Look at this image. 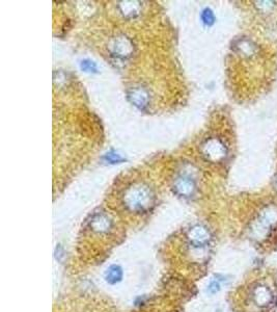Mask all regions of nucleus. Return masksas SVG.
<instances>
[{"label":"nucleus","instance_id":"1","mask_svg":"<svg viewBox=\"0 0 277 312\" xmlns=\"http://www.w3.org/2000/svg\"><path fill=\"white\" fill-rule=\"evenodd\" d=\"M124 203L132 212H146L154 203V193L144 184L133 185L126 191Z\"/></svg>","mask_w":277,"mask_h":312},{"label":"nucleus","instance_id":"2","mask_svg":"<svg viewBox=\"0 0 277 312\" xmlns=\"http://www.w3.org/2000/svg\"><path fill=\"white\" fill-rule=\"evenodd\" d=\"M195 189V180L189 173L183 171L175 177L173 182V191L177 192L179 196L184 198L191 197Z\"/></svg>","mask_w":277,"mask_h":312},{"label":"nucleus","instance_id":"3","mask_svg":"<svg viewBox=\"0 0 277 312\" xmlns=\"http://www.w3.org/2000/svg\"><path fill=\"white\" fill-rule=\"evenodd\" d=\"M109 48L114 57L127 58L133 52V43L127 37L121 36L112 40Z\"/></svg>","mask_w":277,"mask_h":312},{"label":"nucleus","instance_id":"4","mask_svg":"<svg viewBox=\"0 0 277 312\" xmlns=\"http://www.w3.org/2000/svg\"><path fill=\"white\" fill-rule=\"evenodd\" d=\"M201 146H203L201 147L203 155L206 156L207 159L217 162V160H220L225 156V147L219 141L209 140L206 141Z\"/></svg>","mask_w":277,"mask_h":312},{"label":"nucleus","instance_id":"5","mask_svg":"<svg viewBox=\"0 0 277 312\" xmlns=\"http://www.w3.org/2000/svg\"><path fill=\"white\" fill-rule=\"evenodd\" d=\"M188 238L190 241L196 247H203L209 241L210 234L209 231L201 226H196L189 232Z\"/></svg>","mask_w":277,"mask_h":312},{"label":"nucleus","instance_id":"6","mask_svg":"<svg viewBox=\"0 0 277 312\" xmlns=\"http://www.w3.org/2000/svg\"><path fill=\"white\" fill-rule=\"evenodd\" d=\"M272 293L270 289L263 285H258L254 291V299L256 304L259 307H265L269 305L272 301Z\"/></svg>","mask_w":277,"mask_h":312},{"label":"nucleus","instance_id":"7","mask_svg":"<svg viewBox=\"0 0 277 312\" xmlns=\"http://www.w3.org/2000/svg\"><path fill=\"white\" fill-rule=\"evenodd\" d=\"M129 97L134 105H136L141 109L149 105V93L144 89L136 88L132 90Z\"/></svg>","mask_w":277,"mask_h":312},{"label":"nucleus","instance_id":"8","mask_svg":"<svg viewBox=\"0 0 277 312\" xmlns=\"http://www.w3.org/2000/svg\"><path fill=\"white\" fill-rule=\"evenodd\" d=\"M90 225L92 227V230L99 232V233H104L107 232L111 227V222L109 218L104 216V215H97L94 218H92Z\"/></svg>","mask_w":277,"mask_h":312},{"label":"nucleus","instance_id":"9","mask_svg":"<svg viewBox=\"0 0 277 312\" xmlns=\"http://www.w3.org/2000/svg\"><path fill=\"white\" fill-rule=\"evenodd\" d=\"M123 275H124L123 268L120 265L113 264L106 269L104 277H105V280L109 284H116L122 281Z\"/></svg>","mask_w":277,"mask_h":312},{"label":"nucleus","instance_id":"10","mask_svg":"<svg viewBox=\"0 0 277 312\" xmlns=\"http://www.w3.org/2000/svg\"><path fill=\"white\" fill-rule=\"evenodd\" d=\"M201 19H203L206 25H212L215 22L214 14L211 10H210V8H206V10L203 11V14H201Z\"/></svg>","mask_w":277,"mask_h":312},{"label":"nucleus","instance_id":"11","mask_svg":"<svg viewBox=\"0 0 277 312\" xmlns=\"http://www.w3.org/2000/svg\"><path fill=\"white\" fill-rule=\"evenodd\" d=\"M219 290H220V284H219V282H217V281H212L208 286V291L211 294L217 293Z\"/></svg>","mask_w":277,"mask_h":312},{"label":"nucleus","instance_id":"12","mask_svg":"<svg viewBox=\"0 0 277 312\" xmlns=\"http://www.w3.org/2000/svg\"><path fill=\"white\" fill-rule=\"evenodd\" d=\"M82 69H85V70H86V71H89V72H91V71H95L96 70V66H95V64L94 63H90V62H82Z\"/></svg>","mask_w":277,"mask_h":312}]
</instances>
